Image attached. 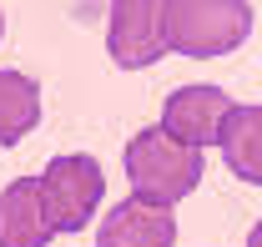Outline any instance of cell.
Returning <instances> with one entry per match:
<instances>
[{"label": "cell", "instance_id": "obj_8", "mask_svg": "<svg viewBox=\"0 0 262 247\" xmlns=\"http://www.w3.org/2000/svg\"><path fill=\"white\" fill-rule=\"evenodd\" d=\"M217 147H222V156H227L232 177L262 187V106H232Z\"/></svg>", "mask_w": 262, "mask_h": 247}, {"label": "cell", "instance_id": "obj_10", "mask_svg": "<svg viewBox=\"0 0 262 247\" xmlns=\"http://www.w3.org/2000/svg\"><path fill=\"white\" fill-rule=\"evenodd\" d=\"M247 247H262V222L252 227V232H247Z\"/></svg>", "mask_w": 262, "mask_h": 247}, {"label": "cell", "instance_id": "obj_9", "mask_svg": "<svg viewBox=\"0 0 262 247\" xmlns=\"http://www.w3.org/2000/svg\"><path fill=\"white\" fill-rule=\"evenodd\" d=\"M40 121V86L20 71H0V147H15Z\"/></svg>", "mask_w": 262, "mask_h": 247}, {"label": "cell", "instance_id": "obj_7", "mask_svg": "<svg viewBox=\"0 0 262 247\" xmlns=\"http://www.w3.org/2000/svg\"><path fill=\"white\" fill-rule=\"evenodd\" d=\"M56 222L46 212L40 177H20L0 192V247H46Z\"/></svg>", "mask_w": 262, "mask_h": 247}, {"label": "cell", "instance_id": "obj_4", "mask_svg": "<svg viewBox=\"0 0 262 247\" xmlns=\"http://www.w3.org/2000/svg\"><path fill=\"white\" fill-rule=\"evenodd\" d=\"M40 192H46V212L56 222V232H81L96 202L106 197V177H101V161L86 152L76 156H56L40 177Z\"/></svg>", "mask_w": 262, "mask_h": 247}, {"label": "cell", "instance_id": "obj_2", "mask_svg": "<svg viewBox=\"0 0 262 247\" xmlns=\"http://www.w3.org/2000/svg\"><path fill=\"white\" fill-rule=\"evenodd\" d=\"M252 31V5L247 0H171L166 5V40L182 56H227Z\"/></svg>", "mask_w": 262, "mask_h": 247}, {"label": "cell", "instance_id": "obj_3", "mask_svg": "<svg viewBox=\"0 0 262 247\" xmlns=\"http://www.w3.org/2000/svg\"><path fill=\"white\" fill-rule=\"evenodd\" d=\"M166 5L171 0H111V20H106V51L121 71L157 66L171 51L166 40Z\"/></svg>", "mask_w": 262, "mask_h": 247}, {"label": "cell", "instance_id": "obj_1", "mask_svg": "<svg viewBox=\"0 0 262 247\" xmlns=\"http://www.w3.org/2000/svg\"><path fill=\"white\" fill-rule=\"evenodd\" d=\"M126 182L146 202H182L202 182V147H187L166 126H146L126 141Z\"/></svg>", "mask_w": 262, "mask_h": 247}, {"label": "cell", "instance_id": "obj_5", "mask_svg": "<svg viewBox=\"0 0 262 247\" xmlns=\"http://www.w3.org/2000/svg\"><path fill=\"white\" fill-rule=\"evenodd\" d=\"M227 111H232V96L222 86H182L166 96L162 126L171 136H182L187 147H212V141H222Z\"/></svg>", "mask_w": 262, "mask_h": 247}, {"label": "cell", "instance_id": "obj_6", "mask_svg": "<svg viewBox=\"0 0 262 247\" xmlns=\"http://www.w3.org/2000/svg\"><path fill=\"white\" fill-rule=\"evenodd\" d=\"M177 242V217L166 202H146L131 192L126 202H116L96 232V247H171Z\"/></svg>", "mask_w": 262, "mask_h": 247}, {"label": "cell", "instance_id": "obj_11", "mask_svg": "<svg viewBox=\"0 0 262 247\" xmlns=\"http://www.w3.org/2000/svg\"><path fill=\"white\" fill-rule=\"evenodd\" d=\"M0 35H5V15H0Z\"/></svg>", "mask_w": 262, "mask_h": 247}]
</instances>
